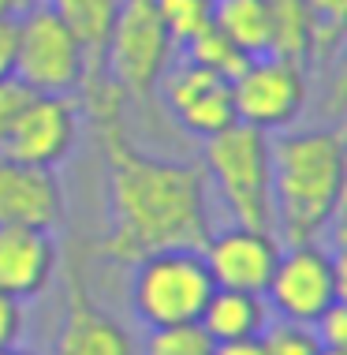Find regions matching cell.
I'll return each instance as SVG.
<instances>
[{
  "instance_id": "obj_23",
  "label": "cell",
  "mask_w": 347,
  "mask_h": 355,
  "mask_svg": "<svg viewBox=\"0 0 347 355\" xmlns=\"http://www.w3.org/2000/svg\"><path fill=\"white\" fill-rule=\"evenodd\" d=\"M310 12L317 19V37H314V53L317 60L332 56L340 49V37H344V23H347V0H306Z\"/></svg>"
},
{
  "instance_id": "obj_4",
  "label": "cell",
  "mask_w": 347,
  "mask_h": 355,
  "mask_svg": "<svg viewBox=\"0 0 347 355\" xmlns=\"http://www.w3.org/2000/svg\"><path fill=\"white\" fill-rule=\"evenodd\" d=\"M213 277L198 247H168L134 262L131 273V311L150 325L198 322L202 306L213 295Z\"/></svg>"
},
{
  "instance_id": "obj_2",
  "label": "cell",
  "mask_w": 347,
  "mask_h": 355,
  "mask_svg": "<svg viewBox=\"0 0 347 355\" xmlns=\"http://www.w3.org/2000/svg\"><path fill=\"white\" fill-rule=\"evenodd\" d=\"M273 232L284 243L321 239L344 206V139L340 131H287L269 139Z\"/></svg>"
},
{
  "instance_id": "obj_21",
  "label": "cell",
  "mask_w": 347,
  "mask_h": 355,
  "mask_svg": "<svg viewBox=\"0 0 347 355\" xmlns=\"http://www.w3.org/2000/svg\"><path fill=\"white\" fill-rule=\"evenodd\" d=\"M176 45H187L213 23V0H153Z\"/></svg>"
},
{
  "instance_id": "obj_6",
  "label": "cell",
  "mask_w": 347,
  "mask_h": 355,
  "mask_svg": "<svg viewBox=\"0 0 347 355\" xmlns=\"http://www.w3.org/2000/svg\"><path fill=\"white\" fill-rule=\"evenodd\" d=\"M15 79L34 94H79L86 53L49 4H30L15 19Z\"/></svg>"
},
{
  "instance_id": "obj_9",
  "label": "cell",
  "mask_w": 347,
  "mask_h": 355,
  "mask_svg": "<svg viewBox=\"0 0 347 355\" xmlns=\"http://www.w3.org/2000/svg\"><path fill=\"white\" fill-rule=\"evenodd\" d=\"M79 120L82 109L71 94H30L0 142V153L26 165L56 168L79 142Z\"/></svg>"
},
{
  "instance_id": "obj_24",
  "label": "cell",
  "mask_w": 347,
  "mask_h": 355,
  "mask_svg": "<svg viewBox=\"0 0 347 355\" xmlns=\"http://www.w3.org/2000/svg\"><path fill=\"white\" fill-rule=\"evenodd\" d=\"M310 329H314V337L321 348H344L347 352V306H344V300L325 306V311L310 322Z\"/></svg>"
},
{
  "instance_id": "obj_5",
  "label": "cell",
  "mask_w": 347,
  "mask_h": 355,
  "mask_svg": "<svg viewBox=\"0 0 347 355\" xmlns=\"http://www.w3.org/2000/svg\"><path fill=\"white\" fill-rule=\"evenodd\" d=\"M172 49L176 42L153 0H120L105 42V75L120 86L123 98L150 101L172 68Z\"/></svg>"
},
{
  "instance_id": "obj_11",
  "label": "cell",
  "mask_w": 347,
  "mask_h": 355,
  "mask_svg": "<svg viewBox=\"0 0 347 355\" xmlns=\"http://www.w3.org/2000/svg\"><path fill=\"white\" fill-rule=\"evenodd\" d=\"M165 94V105L172 109L183 128L190 135H217L228 123H235V109H231V83L220 79V75L198 68V64H179V68H168L165 79L157 86Z\"/></svg>"
},
{
  "instance_id": "obj_22",
  "label": "cell",
  "mask_w": 347,
  "mask_h": 355,
  "mask_svg": "<svg viewBox=\"0 0 347 355\" xmlns=\"http://www.w3.org/2000/svg\"><path fill=\"white\" fill-rule=\"evenodd\" d=\"M262 352L265 355H317L321 344H317L310 325L299 322H269L262 333Z\"/></svg>"
},
{
  "instance_id": "obj_12",
  "label": "cell",
  "mask_w": 347,
  "mask_h": 355,
  "mask_svg": "<svg viewBox=\"0 0 347 355\" xmlns=\"http://www.w3.org/2000/svg\"><path fill=\"white\" fill-rule=\"evenodd\" d=\"M53 355H139L131 333L98 306L79 270H71L67 277L64 318L53 340Z\"/></svg>"
},
{
  "instance_id": "obj_3",
  "label": "cell",
  "mask_w": 347,
  "mask_h": 355,
  "mask_svg": "<svg viewBox=\"0 0 347 355\" xmlns=\"http://www.w3.org/2000/svg\"><path fill=\"white\" fill-rule=\"evenodd\" d=\"M206 180L235 225L273 232V187H269V135L250 123H228L206 139Z\"/></svg>"
},
{
  "instance_id": "obj_18",
  "label": "cell",
  "mask_w": 347,
  "mask_h": 355,
  "mask_svg": "<svg viewBox=\"0 0 347 355\" xmlns=\"http://www.w3.org/2000/svg\"><path fill=\"white\" fill-rule=\"evenodd\" d=\"M213 26L247 56L269 53V8L265 0H213Z\"/></svg>"
},
{
  "instance_id": "obj_20",
  "label": "cell",
  "mask_w": 347,
  "mask_h": 355,
  "mask_svg": "<svg viewBox=\"0 0 347 355\" xmlns=\"http://www.w3.org/2000/svg\"><path fill=\"white\" fill-rule=\"evenodd\" d=\"M217 340L202 329V322H172L153 325L142 355H213Z\"/></svg>"
},
{
  "instance_id": "obj_28",
  "label": "cell",
  "mask_w": 347,
  "mask_h": 355,
  "mask_svg": "<svg viewBox=\"0 0 347 355\" xmlns=\"http://www.w3.org/2000/svg\"><path fill=\"white\" fill-rule=\"evenodd\" d=\"M213 355H265V352H262V337H250V340H228V344H217Z\"/></svg>"
},
{
  "instance_id": "obj_17",
  "label": "cell",
  "mask_w": 347,
  "mask_h": 355,
  "mask_svg": "<svg viewBox=\"0 0 347 355\" xmlns=\"http://www.w3.org/2000/svg\"><path fill=\"white\" fill-rule=\"evenodd\" d=\"M269 8V53L287 60H310L317 19L306 0H265Z\"/></svg>"
},
{
  "instance_id": "obj_29",
  "label": "cell",
  "mask_w": 347,
  "mask_h": 355,
  "mask_svg": "<svg viewBox=\"0 0 347 355\" xmlns=\"http://www.w3.org/2000/svg\"><path fill=\"white\" fill-rule=\"evenodd\" d=\"M30 4H37V0H0V19H19Z\"/></svg>"
},
{
  "instance_id": "obj_26",
  "label": "cell",
  "mask_w": 347,
  "mask_h": 355,
  "mask_svg": "<svg viewBox=\"0 0 347 355\" xmlns=\"http://www.w3.org/2000/svg\"><path fill=\"white\" fill-rule=\"evenodd\" d=\"M34 90H26L23 83L15 79H0V142H4V135L12 131V123H15V116H19V109L26 105V98H30Z\"/></svg>"
},
{
  "instance_id": "obj_14",
  "label": "cell",
  "mask_w": 347,
  "mask_h": 355,
  "mask_svg": "<svg viewBox=\"0 0 347 355\" xmlns=\"http://www.w3.org/2000/svg\"><path fill=\"white\" fill-rule=\"evenodd\" d=\"M56 273V239L49 228L0 225V292L34 300Z\"/></svg>"
},
{
  "instance_id": "obj_19",
  "label": "cell",
  "mask_w": 347,
  "mask_h": 355,
  "mask_svg": "<svg viewBox=\"0 0 347 355\" xmlns=\"http://www.w3.org/2000/svg\"><path fill=\"white\" fill-rule=\"evenodd\" d=\"M183 49H187V60L190 64H198V68L213 71V75H220V79H228V83L235 79V75L247 68V60H250V56L239 49L235 42H228V37L220 34L213 23H209L202 34L190 37Z\"/></svg>"
},
{
  "instance_id": "obj_16",
  "label": "cell",
  "mask_w": 347,
  "mask_h": 355,
  "mask_svg": "<svg viewBox=\"0 0 347 355\" xmlns=\"http://www.w3.org/2000/svg\"><path fill=\"white\" fill-rule=\"evenodd\" d=\"M64 26L79 37L86 53V79L105 71V42H109L112 19L120 12V0H45Z\"/></svg>"
},
{
  "instance_id": "obj_8",
  "label": "cell",
  "mask_w": 347,
  "mask_h": 355,
  "mask_svg": "<svg viewBox=\"0 0 347 355\" xmlns=\"http://www.w3.org/2000/svg\"><path fill=\"white\" fill-rule=\"evenodd\" d=\"M306 105V71L299 60L276 53L250 56L247 68L231 79V109L239 123L265 131H284Z\"/></svg>"
},
{
  "instance_id": "obj_1",
  "label": "cell",
  "mask_w": 347,
  "mask_h": 355,
  "mask_svg": "<svg viewBox=\"0 0 347 355\" xmlns=\"http://www.w3.org/2000/svg\"><path fill=\"white\" fill-rule=\"evenodd\" d=\"M82 112L94 120L105 150L109 228L101 254L120 266L168 247H202L209 228L206 172L139 150L123 128V94L109 75H90L79 86Z\"/></svg>"
},
{
  "instance_id": "obj_15",
  "label": "cell",
  "mask_w": 347,
  "mask_h": 355,
  "mask_svg": "<svg viewBox=\"0 0 347 355\" xmlns=\"http://www.w3.org/2000/svg\"><path fill=\"white\" fill-rule=\"evenodd\" d=\"M202 329L217 344L262 337L269 325V303L258 292H235V288H213L209 303L202 306Z\"/></svg>"
},
{
  "instance_id": "obj_7",
  "label": "cell",
  "mask_w": 347,
  "mask_h": 355,
  "mask_svg": "<svg viewBox=\"0 0 347 355\" xmlns=\"http://www.w3.org/2000/svg\"><path fill=\"white\" fill-rule=\"evenodd\" d=\"M336 300H344V254L329 251L321 239L287 243L265 288L269 311H276L284 322L310 325Z\"/></svg>"
},
{
  "instance_id": "obj_25",
  "label": "cell",
  "mask_w": 347,
  "mask_h": 355,
  "mask_svg": "<svg viewBox=\"0 0 347 355\" xmlns=\"http://www.w3.org/2000/svg\"><path fill=\"white\" fill-rule=\"evenodd\" d=\"M23 300H15V295L0 292V352L4 348H15L19 340H23Z\"/></svg>"
},
{
  "instance_id": "obj_13",
  "label": "cell",
  "mask_w": 347,
  "mask_h": 355,
  "mask_svg": "<svg viewBox=\"0 0 347 355\" xmlns=\"http://www.w3.org/2000/svg\"><path fill=\"white\" fill-rule=\"evenodd\" d=\"M64 220V191L53 168L0 153V225L53 228Z\"/></svg>"
},
{
  "instance_id": "obj_10",
  "label": "cell",
  "mask_w": 347,
  "mask_h": 355,
  "mask_svg": "<svg viewBox=\"0 0 347 355\" xmlns=\"http://www.w3.org/2000/svg\"><path fill=\"white\" fill-rule=\"evenodd\" d=\"M198 251L206 258V270L217 288L265 295L269 277H273L276 258H281V239L265 228L228 225L224 232H209Z\"/></svg>"
},
{
  "instance_id": "obj_30",
  "label": "cell",
  "mask_w": 347,
  "mask_h": 355,
  "mask_svg": "<svg viewBox=\"0 0 347 355\" xmlns=\"http://www.w3.org/2000/svg\"><path fill=\"white\" fill-rule=\"evenodd\" d=\"M0 355H34V352H26V348H19V344H15V348H4Z\"/></svg>"
},
{
  "instance_id": "obj_27",
  "label": "cell",
  "mask_w": 347,
  "mask_h": 355,
  "mask_svg": "<svg viewBox=\"0 0 347 355\" xmlns=\"http://www.w3.org/2000/svg\"><path fill=\"white\" fill-rule=\"evenodd\" d=\"M15 75V19H0V79Z\"/></svg>"
},
{
  "instance_id": "obj_31",
  "label": "cell",
  "mask_w": 347,
  "mask_h": 355,
  "mask_svg": "<svg viewBox=\"0 0 347 355\" xmlns=\"http://www.w3.org/2000/svg\"><path fill=\"white\" fill-rule=\"evenodd\" d=\"M317 355H347V352H344V348H321Z\"/></svg>"
}]
</instances>
